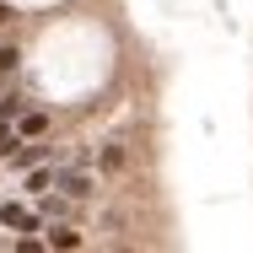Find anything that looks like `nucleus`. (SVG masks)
I'll return each mask as SVG.
<instances>
[{"label":"nucleus","instance_id":"1","mask_svg":"<svg viewBox=\"0 0 253 253\" xmlns=\"http://www.w3.org/2000/svg\"><path fill=\"white\" fill-rule=\"evenodd\" d=\"M54 183H59L65 200H86V194H92V178H86V172H59Z\"/></svg>","mask_w":253,"mask_h":253},{"label":"nucleus","instance_id":"2","mask_svg":"<svg viewBox=\"0 0 253 253\" xmlns=\"http://www.w3.org/2000/svg\"><path fill=\"white\" fill-rule=\"evenodd\" d=\"M0 221H5V226H22V232H38V221H33L22 205H5V210H0Z\"/></svg>","mask_w":253,"mask_h":253},{"label":"nucleus","instance_id":"3","mask_svg":"<svg viewBox=\"0 0 253 253\" xmlns=\"http://www.w3.org/2000/svg\"><path fill=\"white\" fill-rule=\"evenodd\" d=\"M49 243H54V248H81V232H70V226H54V232H49Z\"/></svg>","mask_w":253,"mask_h":253},{"label":"nucleus","instance_id":"4","mask_svg":"<svg viewBox=\"0 0 253 253\" xmlns=\"http://www.w3.org/2000/svg\"><path fill=\"white\" fill-rule=\"evenodd\" d=\"M43 129H49L43 113H27V119H22V135H43Z\"/></svg>","mask_w":253,"mask_h":253},{"label":"nucleus","instance_id":"5","mask_svg":"<svg viewBox=\"0 0 253 253\" xmlns=\"http://www.w3.org/2000/svg\"><path fill=\"white\" fill-rule=\"evenodd\" d=\"M49 183H54V172H49V167H33V178H27V189L38 194V189H49Z\"/></svg>","mask_w":253,"mask_h":253},{"label":"nucleus","instance_id":"6","mask_svg":"<svg viewBox=\"0 0 253 253\" xmlns=\"http://www.w3.org/2000/svg\"><path fill=\"white\" fill-rule=\"evenodd\" d=\"M124 167V156H119V146H102V172H119Z\"/></svg>","mask_w":253,"mask_h":253},{"label":"nucleus","instance_id":"7","mask_svg":"<svg viewBox=\"0 0 253 253\" xmlns=\"http://www.w3.org/2000/svg\"><path fill=\"white\" fill-rule=\"evenodd\" d=\"M11 65H16V49H0V76H5Z\"/></svg>","mask_w":253,"mask_h":253},{"label":"nucleus","instance_id":"8","mask_svg":"<svg viewBox=\"0 0 253 253\" xmlns=\"http://www.w3.org/2000/svg\"><path fill=\"white\" fill-rule=\"evenodd\" d=\"M0 156H11V129L0 124Z\"/></svg>","mask_w":253,"mask_h":253}]
</instances>
